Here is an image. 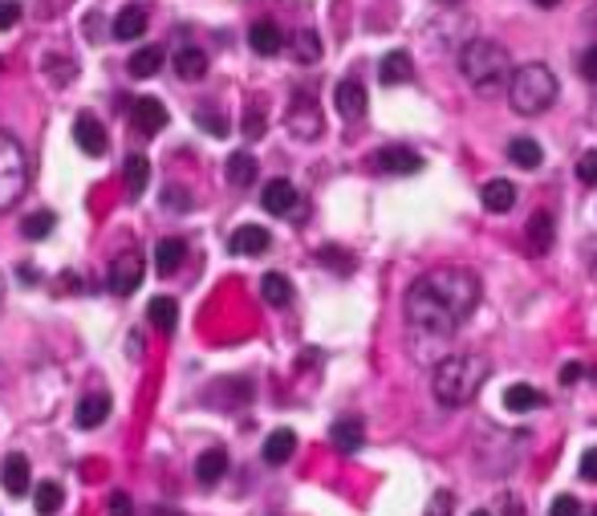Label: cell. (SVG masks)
<instances>
[{
  "instance_id": "6da1fadb",
  "label": "cell",
  "mask_w": 597,
  "mask_h": 516,
  "mask_svg": "<svg viewBox=\"0 0 597 516\" xmlns=\"http://www.w3.org/2000/svg\"><path fill=\"white\" fill-rule=\"evenodd\" d=\"M483 285L472 269H435L419 277L406 293V322L419 338L448 341L475 314Z\"/></svg>"
},
{
  "instance_id": "7a4b0ae2",
  "label": "cell",
  "mask_w": 597,
  "mask_h": 516,
  "mask_svg": "<svg viewBox=\"0 0 597 516\" xmlns=\"http://www.w3.org/2000/svg\"><path fill=\"white\" fill-rule=\"evenodd\" d=\"M492 374V362L483 354H448L431 374V394L439 407H467L480 386Z\"/></svg>"
},
{
  "instance_id": "3957f363",
  "label": "cell",
  "mask_w": 597,
  "mask_h": 516,
  "mask_svg": "<svg viewBox=\"0 0 597 516\" xmlns=\"http://www.w3.org/2000/svg\"><path fill=\"white\" fill-rule=\"evenodd\" d=\"M459 73L467 78V86L480 90V94H496L500 86H508L512 78V57L500 41H488V37H475L459 49Z\"/></svg>"
},
{
  "instance_id": "277c9868",
  "label": "cell",
  "mask_w": 597,
  "mask_h": 516,
  "mask_svg": "<svg viewBox=\"0 0 597 516\" xmlns=\"http://www.w3.org/2000/svg\"><path fill=\"white\" fill-rule=\"evenodd\" d=\"M508 102H512V110L525 114V118L545 114L549 106L557 102V73L541 62H528V65H520V70H512Z\"/></svg>"
},
{
  "instance_id": "5b68a950",
  "label": "cell",
  "mask_w": 597,
  "mask_h": 516,
  "mask_svg": "<svg viewBox=\"0 0 597 516\" xmlns=\"http://www.w3.org/2000/svg\"><path fill=\"white\" fill-rule=\"evenodd\" d=\"M29 187V159L13 134L0 131V211H9L21 203Z\"/></svg>"
},
{
  "instance_id": "8992f818",
  "label": "cell",
  "mask_w": 597,
  "mask_h": 516,
  "mask_svg": "<svg viewBox=\"0 0 597 516\" xmlns=\"http://www.w3.org/2000/svg\"><path fill=\"white\" fill-rule=\"evenodd\" d=\"M142 272H147L142 253H139V248H126V253H118L115 261H110L106 285H110V293H118V297H131V293L142 285Z\"/></svg>"
},
{
  "instance_id": "52a82bcc",
  "label": "cell",
  "mask_w": 597,
  "mask_h": 516,
  "mask_svg": "<svg viewBox=\"0 0 597 516\" xmlns=\"http://www.w3.org/2000/svg\"><path fill=\"white\" fill-rule=\"evenodd\" d=\"M289 131H293V139H317L321 134V110H317V102L309 94H297L293 98V106H289Z\"/></svg>"
},
{
  "instance_id": "ba28073f",
  "label": "cell",
  "mask_w": 597,
  "mask_h": 516,
  "mask_svg": "<svg viewBox=\"0 0 597 516\" xmlns=\"http://www.w3.org/2000/svg\"><path fill=\"white\" fill-rule=\"evenodd\" d=\"M374 167L387 176H414V171H422V159L411 147H382L374 155Z\"/></svg>"
},
{
  "instance_id": "9c48e42d",
  "label": "cell",
  "mask_w": 597,
  "mask_h": 516,
  "mask_svg": "<svg viewBox=\"0 0 597 516\" xmlns=\"http://www.w3.org/2000/svg\"><path fill=\"white\" fill-rule=\"evenodd\" d=\"M334 106H337V114H342V118H350V123H354V118H362V114H366V106H370L366 86H362V82H354V78L337 82Z\"/></svg>"
},
{
  "instance_id": "30bf717a",
  "label": "cell",
  "mask_w": 597,
  "mask_h": 516,
  "mask_svg": "<svg viewBox=\"0 0 597 516\" xmlns=\"http://www.w3.org/2000/svg\"><path fill=\"white\" fill-rule=\"evenodd\" d=\"M131 123L150 139V134H158L163 126H167V106L158 102V98H139L134 110H131Z\"/></svg>"
},
{
  "instance_id": "8fae6325",
  "label": "cell",
  "mask_w": 597,
  "mask_h": 516,
  "mask_svg": "<svg viewBox=\"0 0 597 516\" xmlns=\"http://www.w3.org/2000/svg\"><path fill=\"white\" fill-rule=\"evenodd\" d=\"M260 203H264V211H273V216H289V211L297 208V187H293L289 179H269L260 192Z\"/></svg>"
},
{
  "instance_id": "7c38bea8",
  "label": "cell",
  "mask_w": 597,
  "mask_h": 516,
  "mask_svg": "<svg viewBox=\"0 0 597 516\" xmlns=\"http://www.w3.org/2000/svg\"><path fill=\"white\" fill-rule=\"evenodd\" d=\"M269 245H273V236H269L260 224L236 228V232H232V240H228V248L236 256H260V253H269Z\"/></svg>"
},
{
  "instance_id": "4fadbf2b",
  "label": "cell",
  "mask_w": 597,
  "mask_h": 516,
  "mask_svg": "<svg viewBox=\"0 0 597 516\" xmlns=\"http://www.w3.org/2000/svg\"><path fill=\"white\" fill-rule=\"evenodd\" d=\"M106 415H110V394H106V391H94V394H86V399L78 403L73 419H78L81 431H94V427H102V423H106Z\"/></svg>"
},
{
  "instance_id": "5bb4252c",
  "label": "cell",
  "mask_w": 597,
  "mask_h": 516,
  "mask_svg": "<svg viewBox=\"0 0 597 516\" xmlns=\"http://www.w3.org/2000/svg\"><path fill=\"white\" fill-rule=\"evenodd\" d=\"M0 484L9 496H25L29 492V460L21 452L4 455V464H0Z\"/></svg>"
},
{
  "instance_id": "9a60e30c",
  "label": "cell",
  "mask_w": 597,
  "mask_h": 516,
  "mask_svg": "<svg viewBox=\"0 0 597 516\" xmlns=\"http://www.w3.org/2000/svg\"><path fill=\"white\" fill-rule=\"evenodd\" d=\"M73 139L86 155H106V131L98 123L94 114H78V123H73Z\"/></svg>"
},
{
  "instance_id": "2e32d148",
  "label": "cell",
  "mask_w": 597,
  "mask_h": 516,
  "mask_svg": "<svg viewBox=\"0 0 597 516\" xmlns=\"http://www.w3.org/2000/svg\"><path fill=\"white\" fill-rule=\"evenodd\" d=\"M224 472H228V452H224V447H208V452L195 460V480H200L203 488L220 484Z\"/></svg>"
},
{
  "instance_id": "e0dca14e",
  "label": "cell",
  "mask_w": 597,
  "mask_h": 516,
  "mask_svg": "<svg viewBox=\"0 0 597 516\" xmlns=\"http://www.w3.org/2000/svg\"><path fill=\"white\" fill-rule=\"evenodd\" d=\"M248 45H252V53H260V57H273V53H281L285 33L273 21H256V25L248 29Z\"/></svg>"
},
{
  "instance_id": "ac0fdd59",
  "label": "cell",
  "mask_w": 597,
  "mask_h": 516,
  "mask_svg": "<svg viewBox=\"0 0 597 516\" xmlns=\"http://www.w3.org/2000/svg\"><path fill=\"white\" fill-rule=\"evenodd\" d=\"M293 452H297V435H293L289 427H281V431H273V435L264 439V464H289L293 460Z\"/></svg>"
},
{
  "instance_id": "d6986e66",
  "label": "cell",
  "mask_w": 597,
  "mask_h": 516,
  "mask_svg": "<svg viewBox=\"0 0 597 516\" xmlns=\"http://www.w3.org/2000/svg\"><path fill=\"white\" fill-rule=\"evenodd\" d=\"M480 200L488 211H512V203H516V184H508V179H488Z\"/></svg>"
},
{
  "instance_id": "ffe728a7",
  "label": "cell",
  "mask_w": 597,
  "mask_h": 516,
  "mask_svg": "<svg viewBox=\"0 0 597 516\" xmlns=\"http://www.w3.org/2000/svg\"><path fill=\"white\" fill-rule=\"evenodd\" d=\"M411 53L395 49L382 57V65H378V78H382V86H398V82H411Z\"/></svg>"
},
{
  "instance_id": "44dd1931",
  "label": "cell",
  "mask_w": 597,
  "mask_h": 516,
  "mask_svg": "<svg viewBox=\"0 0 597 516\" xmlns=\"http://www.w3.org/2000/svg\"><path fill=\"white\" fill-rule=\"evenodd\" d=\"M504 407H508V411H516V415H525V411L545 407V394L536 391V386H528V383H516V386H508V391H504Z\"/></svg>"
},
{
  "instance_id": "7402d4cb",
  "label": "cell",
  "mask_w": 597,
  "mask_h": 516,
  "mask_svg": "<svg viewBox=\"0 0 597 516\" xmlns=\"http://www.w3.org/2000/svg\"><path fill=\"white\" fill-rule=\"evenodd\" d=\"M183 256H187V245H183L179 236L158 240V245H155V269L163 272V277H171V272L183 264Z\"/></svg>"
},
{
  "instance_id": "603a6c76",
  "label": "cell",
  "mask_w": 597,
  "mask_h": 516,
  "mask_svg": "<svg viewBox=\"0 0 597 516\" xmlns=\"http://www.w3.org/2000/svg\"><path fill=\"white\" fill-rule=\"evenodd\" d=\"M175 73L183 82H200L203 73H208V53L195 49V45H187V49L175 53Z\"/></svg>"
},
{
  "instance_id": "cb8c5ba5",
  "label": "cell",
  "mask_w": 597,
  "mask_h": 516,
  "mask_svg": "<svg viewBox=\"0 0 597 516\" xmlns=\"http://www.w3.org/2000/svg\"><path fill=\"white\" fill-rule=\"evenodd\" d=\"M260 297L269 301V305L285 309V305L293 301V285H289V277H285V272H264V280H260Z\"/></svg>"
},
{
  "instance_id": "d4e9b609",
  "label": "cell",
  "mask_w": 597,
  "mask_h": 516,
  "mask_svg": "<svg viewBox=\"0 0 597 516\" xmlns=\"http://www.w3.org/2000/svg\"><path fill=\"white\" fill-rule=\"evenodd\" d=\"M329 439H334L337 452L354 455V452L362 447V439H366V431H362V423H358V419H337V423H334V431H329Z\"/></svg>"
},
{
  "instance_id": "484cf974",
  "label": "cell",
  "mask_w": 597,
  "mask_h": 516,
  "mask_svg": "<svg viewBox=\"0 0 597 516\" xmlns=\"http://www.w3.org/2000/svg\"><path fill=\"white\" fill-rule=\"evenodd\" d=\"M224 176H228L232 187H252L256 184V159L248 155V150H236V155L228 159V167H224Z\"/></svg>"
},
{
  "instance_id": "4316f807",
  "label": "cell",
  "mask_w": 597,
  "mask_h": 516,
  "mask_svg": "<svg viewBox=\"0 0 597 516\" xmlns=\"http://www.w3.org/2000/svg\"><path fill=\"white\" fill-rule=\"evenodd\" d=\"M147 179H150V163H147V155H131L126 159V167H123V184H126V192L139 200L142 192H147Z\"/></svg>"
},
{
  "instance_id": "83f0119b",
  "label": "cell",
  "mask_w": 597,
  "mask_h": 516,
  "mask_svg": "<svg viewBox=\"0 0 597 516\" xmlns=\"http://www.w3.org/2000/svg\"><path fill=\"white\" fill-rule=\"evenodd\" d=\"M65 504V492H62V484L57 480H41L37 484V492H33V508L41 516H57V508Z\"/></svg>"
},
{
  "instance_id": "f1b7e54d",
  "label": "cell",
  "mask_w": 597,
  "mask_h": 516,
  "mask_svg": "<svg viewBox=\"0 0 597 516\" xmlns=\"http://www.w3.org/2000/svg\"><path fill=\"white\" fill-rule=\"evenodd\" d=\"M508 159L516 167H525V171H536L541 159H545V150H541V142H536V139H512L508 142Z\"/></svg>"
},
{
  "instance_id": "f546056e",
  "label": "cell",
  "mask_w": 597,
  "mask_h": 516,
  "mask_svg": "<svg viewBox=\"0 0 597 516\" xmlns=\"http://www.w3.org/2000/svg\"><path fill=\"white\" fill-rule=\"evenodd\" d=\"M158 65H163V49H158V45H147V49H139L131 62H126V70H131V78H155Z\"/></svg>"
},
{
  "instance_id": "4dcf8cb0",
  "label": "cell",
  "mask_w": 597,
  "mask_h": 516,
  "mask_svg": "<svg viewBox=\"0 0 597 516\" xmlns=\"http://www.w3.org/2000/svg\"><path fill=\"white\" fill-rule=\"evenodd\" d=\"M142 33H147V13L134 9V4L118 13V21H115V37H118V41H134V37H142Z\"/></svg>"
},
{
  "instance_id": "1f68e13d",
  "label": "cell",
  "mask_w": 597,
  "mask_h": 516,
  "mask_svg": "<svg viewBox=\"0 0 597 516\" xmlns=\"http://www.w3.org/2000/svg\"><path fill=\"white\" fill-rule=\"evenodd\" d=\"M528 245H533L536 253H549V248H553V216H549V211H536V216L528 219Z\"/></svg>"
},
{
  "instance_id": "d6a6232c",
  "label": "cell",
  "mask_w": 597,
  "mask_h": 516,
  "mask_svg": "<svg viewBox=\"0 0 597 516\" xmlns=\"http://www.w3.org/2000/svg\"><path fill=\"white\" fill-rule=\"evenodd\" d=\"M147 314H150V322H155V330H163V333H171L175 322H179V305L171 297H155Z\"/></svg>"
},
{
  "instance_id": "836d02e7",
  "label": "cell",
  "mask_w": 597,
  "mask_h": 516,
  "mask_svg": "<svg viewBox=\"0 0 597 516\" xmlns=\"http://www.w3.org/2000/svg\"><path fill=\"white\" fill-rule=\"evenodd\" d=\"M53 224H57L53 211H33V216L21 219V236H25V240H45L53 232Z\"/></svg>"
},
{
  "instance_id": "e575fe53",
  "label": "cell",
  "mask_w": 597,
  "mask_h": 516,
  "mask_svg": "<svg viewBox=\"0 0 597 516\" xmlns=\"http://www.w3.org/2000/svg\"><path fill=\"white\" fill-rule=\"evenodd\" d=\"M293 53H297V62H305V65H313L317 57H321V41H317L313 29H301V33L293 37Z\"/></svg>"
},
{
  "instance_id": "d590c367",
  "label": "cell",
  "mask_w": 597,
  "mask_h": 516,
  "mask_svg": "<svg viewBox=\"0 0 597 516\" xmlns=\"http://www.w3.org/2000/svg\"><path fill=\"white\" fill-rule=\"evenodd\" d=\"M240 131H244V139H260V134H264V106L260 102H248Z\"/></svg>"
},
{
  "instance_id": "8d00e7d4",
  "label": "cell",
  "mask_w": 597,
  "mask_h": 516,
  "mask_svg": "<svg viewBox=\"0 0 597 516\" xmlns=\"http://www.w3.org/2000/svg\"><path fill=\"white\" fill-rule=\"evenodd\" d=\"M195 123H200L208 134H216V139H224V134H228V123H224L216 110H195Z\"/></svg>"
},
{
  "instance_id": "74e56055",
  "label": "cell",
  "mask_w": 597,
  "mask_h": 516,
  "mask_svg": "<svg viewBox=\"0 0 597 516\" xmlns=\"http://www.w3.org/2000/svg\"><path fill=\"white\" fill-rule=\"evenodd\" d=\"M577 176H581V184H589V187L597 184V150H585V155H581Z\"/></svg>"
},
{
  "instance_id": "f35d334b",
  "label": "cell",
  "mask_w": 597,
  "mask_h": 516,
  "mask_svg": "<svg viewBox=\"0 0 597 516\" xmlns=\"http://www.w3.org/2000/svg\"><path fill=\"white\" fill-rule=\"evenodd\" d=\"M549 516H581V500L577 496H557Z\"/></svg>"
},
{
  "instance_id": "ab89813d",
  "label": "cell",
  "mask_w": 597,
  "mask_h": 516,
  "mask_svg": "<svg viewBox=\"0 0 597 516\" xmlns=\"http://www.w3.org/2000/svg\"><path fill=\"white\" fill-rule=\"evenodd\" d=\"M21 21V4L17 0H0V33H4V29H13Z\"/></svg>"
},
{
  "instance_id": "60d3db41",
  "label": "cell",
  "mask_w": 597,
  "mask_h": 516,
  "mask_svg": "<svg viewBox=\"0 0 597 516\" xmlns=\"http://www.w3.org/2000/svg\"><path fill=\"white\" fill-rule=\"evenodd\" d=\"M581 78L597 82V45H589V49L581 53Z\"/></svg>"
},
{
  "instance_id": "b9f144b4",
  "label": "cell",
  "mask_w": 597,
  "mask_h": 516,
  "mask_svg": "<svg viewBox=\"0 0 597 516\" xmlns=\"http://www.w3.org/2000/svg\"><path fill=\"white\" fill-rule=\"evenodd\" d=\"M427 516H451V492H435L427 504Z\"/></svg>"
},
{
  "instance_id": "7bdbcfd3",
  "label": "cell",
  "mask_w": 597,
  "mask_h": 516,
  "mask_svg": "<svg viewBox=\"0 0 597 516\" xmlns=\"http://www.w3.org/2000/svg\"><path fill=\"white\" fill-rule=\"evenodd\" d=\"M110 516H134V500L126 492H115L110 496Z\"/></svg>"
},
{
  "instance_id": "ee69618b",
  "label": "cell",
  "mask_w": 597,
  "mask_h": 516,
  "mask_svg": "<svg viewBox=\"0 0 597 516\" xmlns=\"http://www.w3.org/2000/svg\"><path fill=\"white\" fill-rule=\"evenodd\" d=\"M581 476H585L589 484H597V447H589V452L581 455Z\"/></svg>"
},
{
  "instance_id": "f6af8a7d",
  "label": "cell",
  "mask_w": 597,
  "mask_h": 516,
  "mask_svg": "<svg viewBox=\"0 0 597 516\" xmlns=\"http://www.w3.org/2000/svg\"><path fill=\"white\" fill-rule=\"evenodd\" d=\"M167 203H175V208H187V195H183V187H171V192H163V208H167Z\"/></svg>"
},
{
  "instance_id": "bcb514c9",
  "label": "cell",
  "mask_w": 597,
  "mask_h": 516,
  "mask_svg": "<svg viewBox=\"0 0 597 516\" xmlns=\"http://www.w3.org/2000/svg\"><path fill=\"white\" fill-rule=\"evenodd\" d=\"M577 378H581V366H573V362H569V366L561 370V383H565V386H573Z\"/></svg>"
},
{
  "instance_id": "7dc6e473",
  "label": "cell",
  "mask_w": 597,
  "mask_h": 516,
  "mask_svg": "<svg viewBox=\"0 0 597 516\" xmlns=\"http://www.w3.org/2000/svg\"><path fill=\"white\" fill-rule=\"evenodd\" d=\"M533 4H541V9H557L561 0H533Z\"/></svg>"
},
{
  "instance_id": "c3c4849f",
  "label": "cell",
  "mask_w": 597,
  "mask_h": 516,
  "mask_svg": "<svg viewBox=\"0 0 597 516\" xmlns=\"http://www.w3.org/2000/svg\"><path fill=\"white\" fill-rule=\"evenodd\" d=\"M155 516H179V512H171V508H155Z\"/></svg>"
},
{
  "instance_id": "681fc988",
  "label": "cell",
  "mask_w": 597,
  "mask_h": 516,
  "mask_svg": "<svg viewBox=\"0 0 597 516\" xmlns=\"http://www.w3.org/2000/svg\"><path fill=\"white\" fill-rule=\"evenodd\" d=\"M0 305H4V277H0Z\"/></svg>"
},
{
  "instance_id": "f907efd6",
  "label": "cell",
  "mask_w": 597,
  "mask_h": 516,
  "mask_svg": "<svg viewBox=\"0 0 597 516\" xmlns=\"http://www.w3.org/2000/svg\"><path fill=\"white\" fill-rule=\"evenodd\" d=\"M472 516H488V512H483V508H475V512H472Z\"/></svg>"
},
{
  "instance_id": "816d5d0a",
  "label": "cell",
  "mask_w": 597,
  "mask_h": 516,
  "mask_svg": "<svg viewBox=\"0 0 597 516\" xmlns=\"http://www.w3.org/2000/svg\"><path fill=\"white\" fill-rule=\"evenodd\" d=\"M593 516H597V512H593Z\"/></svg>"
}]
</instances>
